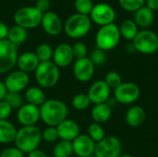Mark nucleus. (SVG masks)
Segmentation results:
<instances>
[{
    "mask_svg": "<svg viewBox=\"0 0 158 157\" xmlns=\"http://www.w3.org/2000/svg\"><path fill=\"white\" fill-rule=\"evenodd\" d=\"M69 108L67 105L57 99L46 100L40 106L41 120L48 127H57L67 119Z\"/></svg>",
    "mask_w": 158,
    "mask_h": 157,
    "instance_id": "f257e3e1",
    "label": "nucleus"
},
{
    "mask_svg": "<svg viewBox=\"0 0 158 157\" xmlns=\"http://www.w3.org/2000/svg\"><path fill=\"white\" fill-rule=\"evenodd\" d=\"M16 147L23 154H29L36 149L42 142V131L36 126H22L17 130Z\"/></svg>",
    "mask_w": 158,
    "mask_h": 157,
    "instance_id": "f03ea898",
    "label": "nucleus"
},
{
    "mask_svg": "<svg viewBox=\"0 0 158 157\" xmlns=\"http://www.w3.org/2000/svg\"><path fill=\"white\" fill-rule=\"evenodd\" d=\"M92 28V20L89 16L79 13L71 15L64 25L66 34L72 39H80L86 36Z\"/></svg>",
    "mask_w": 158,
    "mask_h": 157,
    "instance_id": "7ed1b4c3",
    "label": "nucleus"
},
{
    "mask_svg": "<svg viewBox=\"0 0 158 157\" xmlns=\"http://www.w3.org/2000/svg\"><path fill=\"white\" fill-rule=\"evenodd\" d=\"M120 32L118 26L115 23L100 27L95 35L96 48L103 51H110L117 47L120 41Z\"/></svg>",
    "mask_w": 158,
    "mask_h": 157,
    "instance_id": "20e7f679",
    "label": "nucleus"
},
{
    "mask_svg": "<svg viewBox=\"0 0 158 157\" xmlns=\"http://www.w3.org/2000/svg\"><path fill=\"white\" fill-rule=\"evenodd\" d=\"M34 73L37 83L41 87L46 89L56 86L60 79L59 68L52 61L41 62Z\"/></svg>",
    "mask_w": 158,
    "mask_h": 157,
    "instance_id": "39448f33",
    "label": "nucleus"
},
{
    "mask_svg": "<svg viewBox=\"0 0 158 157\" xmlns=\"http://www.w3.org/2000/svg\"><path fill=\"white\" fill-rule=\"evenodd\" d=\"M132 44L135 51L143 55H153L158 51V35L148 29L139 31Z\"/></svg>",
    "mask_w": 158,
    "mask_h": 157,
    "instance_id": "423d86ee",
    "label": "nucleus"
},
{
    "mask_svg": "<svg viewBox=\"0 0 158 157\" xmlns=\"http://www.w3.org/2000/svg\"><path fill=\"white\" fill-rule=\"evenodd\" d=\"M43 14L35 6H23L18 9L14 14L16 25L24 29H33L41 24Z\"/></svg>",
    "mask_w": 158,
    "mask_h": 157,
    "instance_id": "0eeeda50",
    "label": "nucleus"
},
{
    "mask_svg": "<svg viewBox=\"0 0 158 157\" xmlns=\"http://www.w3.org/2000/svg\"><path fill=\"white\" fill-rule=\"evenodd\" d=\"M18 57L16 45L7 39L0 41V74L9 72L17 65Z\"/></svg>",
    "mask_w": 158,
    "mask_h": 157,
    "instance_id": "6e6552de",
    "label": "nucleus"
},
{
    "mask_svg": "<svg viewBox=\"0 0 158 157\" xmlns=\"http://www.w3.org/2000/svg\"><path fill=\"white\" fill-rule=\"evenodd\" d=\"M122 152V144L118 138L115 136H106L102 141L96 143L95 157H119Z\"/></svg>",
    "mask_w": 158,
    "mask_h": 157,
    "instance_id": "1a4fd4ad",
    "label": "nucleus"
},
{
    "mask_svg": "<svg viewBox=\"0 0 158 157\" xmlns=\"http://www.w3.org/2000/svg\"><path fill=\"white\" fill-rule=\"evenodd\" d=\"M141 96L140 87L131 81L122 82L114 90V99L121 105H131Z\"/></svg>",
    "mask_w": 158,
    "mask_h": 157,
    "instance_id": "9d476101",
    "label": "nucleus"
},
{
    "mask_svg": "<svg viewBox=\"0 0 158 157\" xmlns=\"http://www.w3.org/2000/svg\"><path fill=\"white\" fill-rule=\"evenodd\" d=\"M89 17L92 21L102 27L114 23L117 15L115 9L109 4L98 3L94 6Z\"/></svg>",
    "mask_w": 158,
    "mask_h": 157,
    "instance_id": "9b49d317",
    "label": "nucleus"
},
{
    "mask_svg": "<svg viewBox=\"0 0 158 157\" xmlns=\"http://www.w3.org/2000/svg\"><path fill=\"white\" fill-rule=\"evenodd\" d=\"M29 82L30 77L28 73L19 69L9 73L4 81L6 91L12 93H21L23 90L27 89Z\"/></svg>",
    "mask_w": 158,
    "mask_h": 157,
    "instance_id": "f8f14e48",
    "label": "nucleus"
},
{
    "mask_svg": "<svg viewBox=\"0 0 158 157\" xmlns=\"http://www.w3.org/2000/svg\"><path fill=\"white\" fill-rule=\"evenodd\" d=\"M111 89L104 80H99L94 82L88 90L87 95L91 103L94 105L105 104L110 98Z\"/></svg>",
    "mask_w": 158,
    "mask_h": 157,
    "instance_id": "ddd939ff",
    "label": "nucleus"
},
{
    "mask_svg": "<svg viewBox=\"0 0 158 157\" xmlns=\"http://www.w3.org/2000/svg\"><path fill=\"white\" fill-rule=\"evenodd\" d=\"M95 66L89 57L76 59L73 66V75L75 79L81 82L91 81L94 75Z\"/></svg>",
    "mask_w": 158,
    "mask_h": 157,
    "instance_id": "4468645a",
    "label": "nucleus"
},
{
    "mask_svg": "<svg viewBox=\"0 0 158 157\" xmlns=\"http://www.w3.org/2000/svg\"><path fill=\"white\" fill-rule=\"evenodd\" d=\"M17 119L22 126H35V124L41 119L40 107L24 104L19 109H18Z\"/></svg>",
    "mask_w": 158,
    "mask_h": 157,
    "instance_id": "2eb2a0df",
    "label": "nucleus"
},
{
    "mask_svg": "<svg viewBox=\"0 0 158 157\" xmlns=\"http://www.w3.org/2000/svg\"><path fill=\"white\" fill-rule=\"evenodd\" d=\"M96 143L87 134H80L73 142V153L78 157H89L94 155Z\"/></svg>",
    "mask_w": 158,
    "mask_h": 157,
    "instance_id": "dca6fc26",
    "label": "nucleus"
},
{
    "mask_svg": "<svg viewBox=\"0 0 158 157\" xmlns=\"http://www.w3.org/2000/svg\"><path fill=\"white\" fill-rule=\"evenodd\" d=\"M53 62L58 68H66L69 66L73 59L72 46L68 43H60L54 49Z\"/></svg>",
    "mask_w": 158,
    "mask_h": 157,
    "instance_id": "f3484780",
    "label": "nucleus"
},
{
    "mask_svg": "<svg viewBox=\"0 0 158 157\" xmlns=\"http://www.w3.org/2000/svg\"><path fill=\"white\" fill-rule=\"evenodd\" d=\"M41 24L44 31L52 36L59 34L63 28L59 16L52 11H47L43 14Z\"/></svg>",
    "mask_w": 158,
    "mask_h": 157,
    "instance_id": "a211bd4d",
    "label": "nucleus"
},
{
    "mask_svg": "<svg viewBox=\"0 0 158 157\" xmlns=\"http://www.w3.org/2000/svg\"><path fill=\"white\" fill-rule=\"evenodd\" d=\"M59 139L62 141L73 142L81 133L79 124L72 119H65L56 127Z\"/></svg>",
    "mask_w": 158,
    "mask_h": 157,
    "instance_id": "6ab92c4d",
    "label": "nucleus"
},
{
    "mask_svg": "<svg viewBox=\"0 0 158 157\" xmlns=\"http://www.w3.org/2000/svg\"><path fill=\"white\" fill-rule=\"evenodd\" d=\"M39 64L40 61L33 52H25L19 56L17 60V66L19 69L25 73L35 71Z\"/></svg>",
    "mask_w": 158,
    "mask_h": 157,
    "instance_id": "aec40b11",
    "label": "nucleus"
},
{
    "mask_svg": "<svg viewBox=\"0 0 158 157\" xmlns=\"http://www.w3.org/2000/svg\"><path fill=\"white\" fill-rule=\"evenodd\" d=\"M146 118V112L141 105L131 106L125 115L126 123L131 128H138L142 126Z\"/></svg>",
    "mask_w": 158,
    "mask_h": 157,
    "instance_id": "412c9836",
    "label": "nucleus"
},
{
    "mask_svg": "<svg viewBox=\"0 0 158 157\" xmlns=\"http://www.w3.org/2000/svg\"><path fill=\"white\" fill-rule=\"evenodd\" d=\"M155 19L154 11L149 9L146 6H143V7L139 8L137 11L134 12V22L137 24L139 28H142L143 30H145L149 28Z\"/></svg>",
    "mask_w": 158,
    "mask_h": 157,
    "instance_id": "4be33fe9",
    "label": "nucleus"
},
{
    "mask_svg": "<svg viewBox=\"0 0 158 157\" xmlns=\"http://www.w3.org/2000/svg\"><path fill=\"white\" fill-rule=\"evenodd\" d=\"M112 116V108L107 105V103L105 104H99L94 105L91 111V117L94 123L103 124L107 122Z\"/></svg>",
    "mask_w": 158,
    "mask_h": 157,
    "instance_id": "5701e85b",
    "label": "nucleus"
},
{
    "mask_svg": "<svg viewBox=\"0 0 158 157\" xmlns=\"http://www.w3.org/2000/svg\"><path fill=\"white\" fill-rule=\"evenodd\" d=\"M24 97H25V100L27 101V104H30L38 107H40L46 101V96H45L44 92L39 87L27 88Z\"/></svg>",
    "mask_w": 158,
    "mask_h": 157,
    "instance_id": "b1692460",
    "label": "nucleus"
},
{
    "mask_svg": "<svg viewBox=\"0 0 158 157\" xmlns=\"http://www.w3.org/2000/svg\"><path fill=\"white\" fill-rule=\"evenodd\" d=\"M17 130L16 127L8 120H0V143L6 144L14 142Z\"/></svg>",
    "mask_w": 158,
    "mask_h": 157,
    "instance_id": "393cba45",
    "label": "nucleus"
},
{
    "mask_svg": "<svg viewBox=\"0 0 158 157\" xmlns=\"http://www.w3.org/2000/svg\"><path fill=\"white\" fill-rule=\"evenodd\" d=\"M120 36L128 41H133L139 32V27L132 19H125L118 26Z\"/></svg>",
    "mask_w": 158,
    "mask_h": 157,
    "instance_id": "a878e982",
    "label": "nucleus"
},
{
    "mask_svg": "<svg viewBox=\"0 0 158 157\" xmlns=\"http://www.w3.org/2000/svg\"><path fill=\"white\" fill-rule=\"evenodd\" d=\"M27 38H28L27 30L22 28V27H19L18 25H15V26L9 28L6 39L11 43H13L14 45L18 46V45L25 43Z\"/></svg>",
    "mask_w": 158,
    "mask_h": 157,
    "instance_id": "bb28decb",
    "label": "nucleus"
},
{
    "mask_svg": "<svg viewBox=\"0 0 158 157\" xmlns=\"http://www.w3.org/2000/svg\"><path fill=\"white\" fill-rule=\"evenodd\" d=\"M73 154L74 153H73L72 142L61 140L55 145L53 149L54 157H71Z\"/></svg>",
    "mask_w": 158,
    "mask_h": 157,
    "instance_id": "cd10ccee",
    "label": "nucleus"
},
{
    "mask_svg": "<svg viewBox=\"0 0 158 157\" xmlns=\"http://www.w3.org/2000/svg\"><path fill=\"white\" fill-rule=\"evenodd\" d=\"M34 53L37 56L40 63L48 62V61H51V59L53 58L54 49L48 43H41L40 45L37 46Z\"/></svg>",
    "mask_w": 158,
    "mask_h": 157,
    "instance_id": "c85d7f7f",
    "label": "nucleus"
},
{
    "mask_svg": "<svg viewBox=\"0 0 158 157\" xmlns=\"http://www.w3.org/2000/svg\"><path fill=\"white\" fill-rule=\"evenodd\" d=\"M4 101L7 103L12 109H19L24 105V99L20 93L6 92Z\"/></svg>",
    "mask_w": 158,
    "mask_h": 157,
    "instance_id": "c756f323",
    "label": "nucleus"
},
{
    "mask_svg": "<svg viewBox=\"0 0 158 157\" xmlns=\"http://www.w3.org/2000/svg\"><path fill=\"white\" fill-rule=\"evenodd\" d=\"M91 104L92 103L87 93H78L74 95L71 100V105L73 106V108H75L78 111H82L87 109Z\"/></svg>",
    "mask_w": 158,
    "mask_h": 157,
    "instance_id": "7c9ffc66",
    "label": "nucleus"
},
{
    "mask_svg": "<svg viewBox=\"0 0 158 157\" xmlns=\"http://www.w3.org/2000/svg\"><path fill=\"white\" fill-rule=\"evenodd\" d=\"M87 135L95 143H99L106 137V132L101 124L98 123H92L89 125L87 130Z\"/></svg>",
    "mask_w": 158,
    "mask_h": 157,
    "instance_id": "2f4dec72",
    "label": "nucleus"
},
{
    "mask_svg": "<svg viewBox=\"0 0 158 157\" xmlns=\"http://www.w3.org/2000/svg\"><path fill=\"white\" fill-rule=\"evenodd\" d=\"M145 0H118L119 6L126 11L135 12L144 6Z\"/></svg>",
    "mask_w": 158,
    "mask_h": 157,
    "instance_id": "473e14b6",
    "label": "nucleus"
},
{
    "mask_svg": "<svg viewBox=\"0 0 158 157\" xmlns=\"http://www.w3.org/2000/svg\"><path fill=\"white\" fill-rule=\"evenodd\" d=\"M74 6L79 14L90 16L94 5L92 0H75Z\"/></svg>",
    "mask_w": 158,
    "mask_h": 157,
    "instance_id": "72a5a7b5",
    "label": "nucleus"
},
{
    "mask_svg": "<svg viewBox=\"0 0 158 157\" xmlns=\"http://www.w3.org/2000/svg\"><path fill=\"white\" fill-rule=\"evenodd\" d=\"M104 81L108 85V87L113 90L117 89L123 82L120 74L117 71H109L108 73H106Z\"/></svg>",
    "mask_w": 158,
    "mask_h": 157,
    "instance_id": "f704fd0d",
    "label": "nucleus"
},
{
    "mask_svg": "<svg viewBox=\"0 0 158 157\" xmlns=\"http://www.w3.org/2000/svg\"><path fill=\"white\" fill-rule=\"evenodd\" d=\"M59 139L58 132L56 130V127H47L42 131V140L44 142L51 143H55Z\"/></svg>",
    "mask_w": 158,
    "mask_h": 157,
    "instance_id": "c9c22d12",
    "label": "nucleus"
},
{
    "mask_svg": "<svg viewBox=\"0 0 158 157\" xmlns=\"http://www.w3.org/2000/svg\"><path fill=\"white\" fill-rule=\"evenodd\" d=\"M91 61L93 62V64L94 66H102L103 64H105L106 60V55L105 53V51L99 49V48H95L94 50H93L91 52L90 57Z\"/></svg>",
    "mask_w": 158,
    "mask_h": 157,
    "instance_id": "e433bc0d",
    "label": "nucleus"
},
{
    "mask_svg": "<svg viewBox=\"0 0 158 157\" xmlns=\"http://www.w3.org/2000/svg\"><path fill=\"white\" fill-rule=\"evenodd\" d=\"M72 51H73L74 58H76V59L87 57L88 49H87V46L85 45V43H83L82 42L75 43L72 45Z\"/></svg>",
    "mask_w": 158,
    "mask_h": 157,
    "instance_id": "4c0bfd02",
    "label": "nucleus"
},
{
    "mask_svg": "<svg viewBox=\"0 0 158 157\" xmlns=\"http://www.w3.org/2000/svg\"><path fill=\"white\" fill-rule=\"evenodd\" d=\"M0 157H24V154L17 147H9L0 153Z\"/></svg>",
    "mask_w": 158,
    "mask_h": 157,
    "instance_id": "58836bf2",
    "label": "nucleus"
},
{
    "mask_svg": "<svg viewBox=\"0 0 158 157\" xmlns=\"http://www.w3.org/2000/svg\"><path fill=\"white\" fill-rule=\"evenodd\" d=\"M12 108L4 100L0 102V120H7L12 113Z\"/></svg>",
    "mask_w": 158,
    "mask_h": 157,
    "instance_id": "ea45409f",
    "label": "nucleus"
},
{
    "mask_svg": "<svg viewBox=\"0 0 158 157\" xmlns=\"http://www.w3.org/2000/svg\"><path fill=\"white\" fill-rule=\"evenodd\" d=\"M34 6L42 13H45L50 6V0H37Z\"/></svg>",
    "mask_w": 158,
    "mask_h": 157,
    "instance_id": "a19ab883",
    "label": "nucleus"
},
{
    "mask_svg": "<svg viewBox=\"0 0 158 157\" xmlns=\"http://www.w3.org/2000/svg\"><path fill=\"white\" fill-rule=\"evenodd\" d=\"M9 28L2 21H0V41L6 40L7 38V33H8Z\"/></svg>",
    "mask_w": 158,
    "mask_h": 157,
    "instance_id": "79ce46f5",
    "label": "nucleus"
},
{
    "mask_svg": "<svg viewBox=\"0 0 158 157\" xmlns=\"http://www.w3.org/2000/svg\"><path fill=\"white\" fill-rule=\"evenodd\" d=\"M146 6L152 11L158 9V0H145Z\"/></svg>",
    "mask_w": 158,
    "mask_h": 157,
    "instance_id": "37998d69",
    "label": "nucleus"
},
{
    "mask_svg": "<svg viewBox=\"0 0 158 157\" xmlns=\"http://www.w3.org/2000/svg\"><path fill=\"white\" fill-rule=\"evenodd\" d=\"M28 157H48V156H47V155H46L44 151H42V150H40V149H36V150H34V151H32V152L29 153V154H28Z\"/></svg>",
    "mask_w": 158,
    "mask_h": 157,
    "instance_id": "c03bdc74",
    "label": "nucleus"
},
{
    "mask_svg": "<svg viewBox=\"0 0 158 157\" xmlns=\"http://www.w3.org/2000/svg\"><path fill=\"white\" fill-rule=\"evenodd\" d=\"M6 92H7V91H6V86H5L4 81H0V102L4 100Z\"/></svg>",
    "mask_w": 158,
    "mask_h": 157,
    "instance_id": "a18cd8bd",
    "label": "nucleus"
},
{
    "mask_svg": "<svg viewBox=\"0 0 158 157\" xmlns=\"http://www.w3.org/2000/svg\"><path fill=\"white\" fill-rule=\"evenodd\" d=\"M119 157H134V156H132V155H121Z\"/></svg>",
    "mask_w": 158,
    "mask_h": 157,
    "instance_id": "49530a36",
    "label": "nucleus"
},
{
    "mask_svg": "<svg viewBox=\"0 0 158 157\" xmlns=\"http://www.w3.org/2000/svg\"><path fill=\"white\" fill-rule=\"evenodd\" d=\"M89 157H95L94 155H92V156H89Z\"/></svg>",
    "mask_w": 158,
    "mask_h": 157,
    "instance_id": "de8ad7c7",
    "label": "nucleus"
},
{
    "mask_svg": "<svg viewBox=\"0 0 158 157\" xmlns=\"http://www.w3.org/2000/svg\"><path fill=\"white\" fill-rule=\"evenodd\" d=\"M157 114H158V106H157Z\"/></svg>",
    "mask_w": 158,
    "mask_h": 157,
    "instance_id": "09e8293b",
    "label": "nucleus"
}]
</instances>
